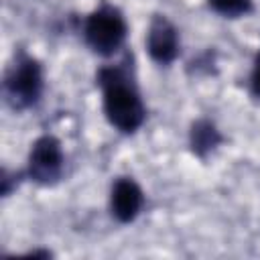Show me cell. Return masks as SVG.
Masks as SVG:
<instances>
[{
    "label": "cell",
    "mask_w": 260,
    "mask_h": 260,
    "mask_svg": "<svg viewBox=\"0 0 260 260\" xmlns=\"http://www.w3.org/2000/svg\"><path fill=\"white\" fill-rule=\"evenodd\" d=\"M102 89V108L108 122L122 134H134L146 118V108L138 91L128 59L118 65H106L98 71Z\"/></svg>",
    "instance_id": "1"
},
{
    "label": "cell",
    "mask_w": 260,
    "mask_h": 260,
    "mask_svg": "<svg viewBox=\"0 0 260 260\" xmlns=\"http://www.w3.org/2000/svg\"><path fill=\"white\" fill-rule=\"evenodd\" d=\"M2 89L6 104L14 112H22L37 106L45 89L41 63L24 51L14 53V61L6 69Z\"/></svg>",
    "instance_id": "2"
},
{
    "label": "cell",
    "mask_w": 260,
    "mask_h": 260,
    "mask_svg": "<svg viewBox=\"0 0 260 260\" xmlns=\"http://www.w3.org/2000/svg\"><path fill=\"white\" fill-rule=\"evenodd\" d=\"M126 32L128 26L124 14L110 4L89 12L83 22V39L87 47L102 57H112L116 51H120L126 41Z\"/></svg>",
    "instance_id": "3"
},
{
    "label": "cell",
    "mask_w": 260,
    "mask_h": 260,
    "mask_svg": "<svg viewBox=\"0 0 260 260\" xmlns=\"http://www.w3.org/2000/svg\"><path fill=\"white\" fill-rule=\"evenodd\" d=\"M63 167H65V154L61 140L57 136L43 134L30 144L26 171H24V175L30 181L43 187L55 185L63 175Z\"/></svg>",
    "instance_id": "4"
},
{
    "label": "cell",
    "mask_w": 260,
    "mask_h": 260,
    "mask_svg": "<svg viewBox=\"0 0 260 260\" xmlns=\"http://www.w3.org/2000/svg\"><path fill=\"white\" fill-rule=\"evenodd\" d=\"M179 47L181 41L175 24L165 14L152 16L146 32V51L150 59L158 65H171L179 55Z\"/></svg>",
    "instance_id": "5"
},
{
    "label": "cell",
    "mask_w": 260,
    "mask_h": 260,
    "mask_svg": "<svg viewBox=\"0 0 260 260\" xmlns=\"http://www.w3.org/2000/svg\"><path fill=\"white\" fill-rule=\"evenodd\" d=\"M144 205V193L132 177H118L110 191V211L120 223H132Z\"/></svg>",
    "instance_id": "6"
},
{
    "label": "cell",
    "mask_w": 260,
    "mask_h": 260,
    "mask_svg": "<svg viewBox=\"0 0 260 260\" xmlns=\"http://www.w3.org/2000/svg\"><path fill=\"white\" fill-rule=\"evenodd\" d=\"M221 132L217 130V126L211 120L199 118L191 124L189 130V146L193 150V154H197L199 158H205L207 154H211L219 144H221Z\"/></svg>",
    "instance_id": "7"
},
{
    "label": "cell",
    "mask_w": 260,
    "mask_h": 260,
    "mask_svg": "<svg viewBox=\"0 0 260 260\" xmlns=\"http://www.w3.org/2000/svg\"><path fill=\"white\" fill-rule=\"evenodd\" d=\"M209 8L225 18H238L252 12V0H207Z\"/></svg>",
    "instance_id": "8"
},
{
    "label": "cell",
    "mask_w": 260,
    "mask_h": 260,
    "mask_svg": "<svg viewBox=\"0 0 260 260\" xmlns=\"http://www.w3.org/2000/svg\"><path fill=\"white\" fill-rule=\"evenodd\" d=\"M250 89L256 98H260V51L254 57V65H252V73H250Z\"/></svg>",
    "instance_id": "9"
}]
</instances>
